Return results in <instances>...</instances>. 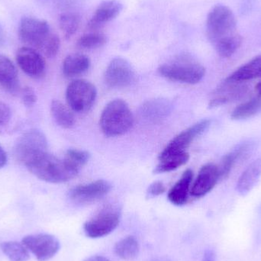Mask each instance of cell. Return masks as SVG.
Returning <instances> with one entry per match:
<instances>
[{
    "label": "cell",
    "mask_w": 261,
    "mask_h": 261,
    "mask_svg": "<svg viewBox=\"0 0 261 261\" xmlns=\"http://www.w3.org/2000/svg\"><path fill=\"white\" fill-rule=\"evenodd\" d=\"M1 249L10 261H27L29 250L23 244L16 242H6L1 244Z\"/></svg>",
    "instance_id": "obj_30"
},
{
    "label": "cell",
    "mask_w": 261,
    "mask_h": 261,
    "mask_svg": "<svg viewBox=\"0 0 261 261\" xmlns=\"http://www.w3.org/2000/svg\"><path fill=\"white\" fill-rule=\"evenodd\" d=\"M219 179L220 176L218 166L213 164H205L199 170L190 193L194 197H202L214 188Z\"/></svg>",
    "instance_id": "obj_16"
},
{
    "label": "cell",
    "mask_w": 261,
    "mask_h": 261,
    "mask_svg": "<svg viewBox=\"0 0 261 261\" xmlns=\"http://www.w3.org/2000/svg\"><path fill=\"white\" fill-rule=\"evenodd\" d=\"M114 251L122 260H133L139 254V244L133 236H128L116 243Z\"/></svg>",
    "instance_id": "obj_26"
},
{
    "label": "cell",
    "mask_w": 261,
    "mask_h": 261,
    "mask_svg": "<svg viewBox=\"0 0 261 261\" xmlns=\"http://www.w3.org/2000/svg\"><path fill=\"white\" fill-rule=\"evenodd\" d=\"M261 111V97L254 98L241 104L231 113V118L236 120L248 119Z\"/></svg>",
    "instance_id": "obj_29"
},
{
    "label": "cell",
    "mask_w": 261,
    "mask_h": 261,
    "mask_svg": "<svg viewBox=\"0 0 261 261\" xmlns=\"http://www.w3.org/2000/svg\"><path fill=\"white\" fill-rule=\"evenodd\" d=\"M120 219L121 211L119 207L107 205L84 224V232L87 237L91 239L108 236L119 226Z\"/></svg>",
    "instance_id": "obj_6"
},
{
    "label": "cell",
    "mask_w": 261,
    "mask_h": 261,
    "mask_svg": "<svg viewBox=\"0 0 261 261\" xmlns=\"http://www.w3.org/2000/svg\"><path fill=\"white\" fill-rule=\"evenodd\" d=\"M254 144L252 142H245L238 145L234 150L222 158L219 167L220 179L226 178L229 175L236 163L239 161L247 159L252 153Z\"/></svg>",
    "instance_id": "obj_18"
},
{
    "label": "cell",
    "mask_w": 261,
    "mask_h": 261,
    "mask_svg": "<svg viewBox=\"0 0 261 261\" xmlns=\"http://www.w3.org/2000/svg\"><path fill=\"white\" fill-rule=\"evenodd\" d=\"M255 90L257 93H258L259 96H261V81L256 85Z\"/></svg>",
    "instance_id": "obj_42"
},
{
    "label": "cell",
    "mask_w": 261,
    "mask_h": 261,
    "mask_svg": "<svg viewBox=\"0 0 261 261\" xmlns=\"http://www.w3.org/2000/svg\"><path fill=\"white\" fill-rule=\"evenodd\" d=\"M50 34V25L47 21L34 17H24L18 26L20 41L38 51Z\"/></svg>",
    "instance_id": "obj_8"
},
{
    "label": "cell",
    "mask_w": 261,
    "mask_h": 261,
    "mask_svg": "<svg viewBox=\"0 0 261 261\" xmlns=\"http://www.w3.org/2000/svg\"><path fill=\"white\" fill-rule=\"evenodd\" d=\"M50 113L54 120L61 128L68 129L74 126L75 117L73 113L59 100L52 101Z\"/></svg>",
    "instance_id": "obj_24"
},
{
    "label": "cell",
    "mask_w": 261,
    "mask_h": 261,
    "mask_svg": "<svg viewBox=\"0 0 261 261\" xmlns=\"http://www.w3.org/2000/svg\"><path fill=\"white\" fill-rule=\"evenodd\" d=\"M107 43V35L99 32L85 34L78 39L77 46L83 49L99 48Z\"/></svg>",
    "instance_id": "obj_32"
},
{
    "label": "cell",
    "mask_w": 261,
    "mask_h": 261,
    "mask_svg": "<svg viewBox=\"0 0 261 261\" xmlns=\"http://www.w3.org/2000/svg\"><path fill=\"white\" fill-rule=\"evenodd\" d=\"M15 59L20 69L30 77L39 79L45 73V60L35 49L27 46L20 47L17 50Z\"/></svg>",
    "instance_id": "obj_13"
},
{
    "label": "cell",
    "mask_w": 261,
    "mask_h": 261,
    "mask_svg": "<svg viewBox=\"0 0 261 261\" xmlns=\"http://www.w3.org/2000/svg\"><path fill=\"white\" fill-rule=\"evenodd\" d=\"M251 90L249 86L245 82H234L225 80L213 94L210 100V108L221 107L230 102H236L245 99L249 94Z\"/></svg>",
    "instance_id": "obj_12"
},
{
    "label": "cell",
    "mask_w": 261,
    "mask_h": 261,
    "mask_svg": "<svg viewBox=\"0 0 261 261\" xmlns=\"http://www.w3.org/2000/svg\"><path fill=\"white\" fill-rule=\"evenodd\" d=\"M111 189V184L108 181L99 179L74 187L70 190L69 196L76 203L90 204L105 197Z\"/></svg>",
    "instance_id": "obj_14"
},
{
    "label": "cell",
    "mask_w": 261,
    "mask_h": 261,
    "mask_svg": "<svg viewBox=\"0 0 261 261\" xmlns=\"http://www.w3.org/2000/svg\"><path fill=\"white\" fill-rule=\"evenodd\" d=\"M84 261H110L107 257H102V256H91V257H87L86 260Z\"/></svg>",
    "instance_id": "obj_40"
},
{
    "label": "cell",
    "mask_w": 261,
    "mask_h": 261,
    "mask_svg": "<svg viewBox=\"0 0 261 261\" xmlns=\"http://www.w3.org/2000/svg\"><path fill=\"white\" fill-rule=\"evenodd\" d=\"M41 2H46L47 1V0H41Z\"/></svg>",
    "instance_id": "obj_43"
},
{
    "label": "cell",
    "mask_w": 261,
    "mask_h": 261,
    "mask_svg": "<svg viewBox=\"0 0 261 261\" xmlns=\"http://www.w3.org/2000/svg\"><path fill=\"white\" fill-rule=\"evenodd\" d=\"M123 9V5L117 0H106L102 2L95 11L93 17L87 24L90 30L102 28L109 21L116 18Z\"/></svg>",
    "instance_id": "obj_17"
},
{
    "label": "cell",
    "mask_w": 261,
    "mask_h": 261,
    "mask_svg": "<svg viewBox=\"0 0 261 261\" xmlns=\"http://www.w3.org/2000/svg\"><path fill=\"white\" fill-rule=\"evenodd\" d=\"M189 159L190 154L187 151L158 158L159 162L153 172L155 173H164L173 171L187 164Z\"/></svg>",
    "instance_id": "obj_25"
},
{
    "label": "cell",
    "mask_w": 261,
    "mask_h": 261,
    "mask_svg": "<svg viewBox=\"0 0 261 261\" xmlns=\"http://www.w3.org/2000/svg\"><path fill=\"white\" fill-rule=\"evenodd\" d=\"M261 176V158L251 163L243 172L236 186L238 193L242 196L249 193Z\"/></svg>",
    "instance_id": "obj_21"
},
{
    "label": "cell",
    "mask_w": 261,
    "mask_h": 261,
    "mask_svg": "<svg viewBox=\"0 0 261 261\" xmlns=\"http://www.w3.org/2000/svg\"><path fill=\"white\" fill-rule=\"evenodd\" d=\"M135 80L133 67L127 60L122 58L112 60L104 74L106 84L111 88H125L132 85Z\"/></svg>",
    "instance_id": "obj_9"
},
{
    "label": "cell",
    "mask_w": 261,
    "mask_h": 261,
    "mask_svg": "<svg viewBox=\"0 0 261 261\" xmlns=\"http://www.w3.org/2000/svg\"><path fill=\"white\" fill-rule=\"evenodd\" d=\"M97 91L92 83L76 80L70 83L66 90V99L73 111L82 113L89 111L96 101Z\"/></svg>",
    "instance_id": "obj_7"
},
{
    "label": "cell",
    "mask_w": 261,
    "mask_h": 261,
    "mask_svg": "<svg viewBox=\"0 0 261 261\" xmlns=\"http://www.w3.org/2000/svg\"><path fill=\"white\" fill-rule=\"evenodd\" d=\"M26 167L37 178L50 184H63L78 174L64 159H59L47 152L32 161Z\"/></svg>",
    "instance_id": "obj_2"
},
{
    "label": "cell",
    "mask_w": 261,
    "mask_h": 261,
    "mask_svg": "<svg viewBox=\"0 0 261 261\" xmlns=\"http://www.w3.org/2000/svg\"><path fill=\"white\" fill-rule=\"evenodd\" d=\"M21 98L26 107H32L37 102V96L33 89L25 87L21 90Z\"/></svg>",
    "instance_id": "obj_34"
},
{
    "label": "cell",
    "mask_w": 261,
    "mask_h": 261,
    "mask_svg": "<svg viewBox=\"0 0 261 261\" xmlns=\"http://www.w3.org/2000/svg\"><path fill=\"white\" fill-rule=\"evenodd\" d=\"M0 86L11 93L19 91L18 70L8 57L0 54Z\"/></svg>",
    "instance_id": "obj_19"
},
{
    "label": "cell",
    "mask_w": 261,
    "mask_h": 261,
    "mask_svg": "<svg viewBox=\"0 0 261 261\" xmlns=\"http://www.w3.org/2000/svg\"><path fill=\"white\" fill-rule=\"evenodd\" d=\"M202 261H217L216 260V254L213 250H206L203 255Z\"/></svg>",
    "instance_id": "obj_38"
},
{
    "label": "cell",
    "mask_w": 261,
    "mask_h": 261,
    "mask_svg": "<svg viewBox=\"0 0 261 261\" xmlns=\"http://www.w3.org/2000/svg\"><path fill=\"white\" fill-rule=\"evenodd\" d=\"M11 118V110L9 106L0 101V125L9 123Z\"/></svg>",
    "instance_id": "obj_37"
},
{
    "label": "cell",
    "mask_w": 261,
    "mask_h": 261,
    "mask_svg": "<svg viewBox=\"0 0 261 261\" xmlns=\"http://www.w3.org/2000/svg\"><path fill=\"white\" fill-rule=\"evenodd\" d=\"M158 72L163 77L169 81L196 84L203 79L205 69L193 57L182 55L160 66Z\"/></svg>",
    "instance_id": "obj_1"
},
{
    "label": "cell",
    "mask_w": 261,
    "mask_h": 261,
    "mask_svg": "<svg viewBox=\"0 0 261 261\" xmlns=\"http://www.w3.org/2000/svg\"><path fill=\"white\" fill-rule=\"evenodd\" d=\"M90 156V153L85 150L70 149L66 152L64 160L73 170L79 173L80 170L88 163Z\"/></svg>",
    "instance_id": "obj_31"
},
{
    "label": "cell",
    "mask_w": 261,
    "mask_h": 261,
    "mask_svg": "<svg viewBox=\"0 0 261 261\" xmlns=\"http://www.w3.org/2000/svg\"><path fill=\"white\" fill-rule=\"evenodd\" d=\"M133 124L134 116L129 106L122 99H115L109 102L99 120L101 130L108 137L124 135L132 128Z\"/></svg>",
    "instance_id": "obj_3"
},
{
    "label": "cell",
    "mask_w": 261,
    "mask_h": 261,
    "mask_svg": "<svg viewBox=\"0 0 261 261\" xmlns=\"http://www.w3.org/2000/svg\"><path fill=\"white\" fill-rule=\"evenodd\" d=\"M22 244L38 261H47L56 255L60 242L56 237L48 234H31L23 239Z\"/></svg>",
    "instance_id": "obj_10"
},
{
    "label": "cell",
    "mask_w": 261,
    "mask_h": 261,
    "mask_svg": "<svg viewBox=\"0 0 261 261\" xmlns=\"http://www.w3.org/2000/svg\"><path fill=\"white\" fill-rule=\"evenodd\" d=\"M173 107V102L170 99L164 98L150 99L141 106L140 116L146 122L158 123L168 117Z\"/></svg>",
    "instance_id": "obj_15"
},
{
    "label": "cell",
    "mask_w": 261,
    "mask_h": 261,
    "mask_svg": "<svg viewBox=\"0 0 261 261\" xmlns=\"http://www.w3.org/2000/svg\"><path fill=\"white\" fill-rule=\"evenodd\" d=\"M193 179V173L191 170H187L180 179L172 187L168 193V199L173 205L180 206L187 203L189 193L191 190V184Z\"/></svg>",
    "instance_id": "obj_20"
},
{
    "label": "cell",
    "mask_w": 261,
    "mask_h": 261,
    "mask_svg": "<svg viewBox=\"0 0 261 261\" xmlns=\"http://www.w3.org/2000/svg\"><path fill=\"white\" fill-rule=\"evenodd\" d=\"M166 191V187L164 184L161 181H156L149 186L147 189V197H156L163 194Z\"/></svg>",
    "instance_id": "obj_36"
},
{
    "label": "cell",
    "mask_w": 261,
    "mask_h": 261,
    "mask_svg": "<svg viewBox=\"0 0 261 261\" xmlns=\"http://www.w3.org/2000/svg\"><path fill=\"white\" fill-rule=\"evenodd\" d=\"M257 78H261V55L238 69L226 80L234 82H246Z\"/></svg>",
    "instance_id": "obj_23"
},
{
    "label": "cell",
    "mask_w": 261,
    "mask_h": 261,
    "mask_svg": "<svg viewBox=\"0 0 261 261\" xmlns=\"http://www.w3.org/2000/svg\"><path fill=\"white\" fill-rule=\"evenodd\" d=\"M5 42V32L1 23H0V45Z\"/></svg>",
    "instance_id": "obj_41"
},
{
    "label": "cell",
    "mask_w": 261,
    "mask_h": 261,
    "mask_svg": "<svg viewBox=\"0 0 261 261\" xmlns=\"http://www.w3.org/2000/svg\"><path fill=\"white\" fill-rule=\"evenodd\" d=\"M47 140L41 130L32 129L21 135L15 143L14 156L17 161L27 167L29 164L47 153Z\"/></svg>",
    "instance_id": "obj_5"
},
{
    "label": "cell",
    "mask_w": 261,
    "mask_h": 261,
    "mask_svg": "<svg viewBox=\"0 0 261 261\" xmlns=\"http://www.w3.org/2000/svg\"><path fill=\"white\" fill-rule=\"evenodd\" d=\"M8 158L4 149L0 146V168H3L7 164Z\"/></svg>",
    "instance_id": "obj_39"
},
{
    "label": "cell",
    "mask_w": 261,
    "mask_h": 261,
    "mask_svg": "<svg viewBox=\"0 0 261 261\" xmlns=\"http://www.w3.org/2000/svg\"><path fill=\"white\" fill-rule=\"evenodd\" d=\"M237 21L232 10L224 5H216L206 19L207 37L213 44L237 33Z\"/></svg>",
    "instance_id": "obj_4"
},
{
    "label": "cell",
    "mask_w": 261,
    "mask_h": 261,
    "mask_svg": "<svg viewBox=\"0 0 261 261\" xmlns=\"http://www.w3.org/2000/svg\"><path fill=\"white\" fill-rule=\"evenodd\" d=\"M210 124L211 122L210 120L205 119L181 132L169 142L165 148L160 153L159 158L187 151L189 146L197 137L208 129Z\"/></svg>",
    "instance_id": "obj_11"
},
{
    "label": "cell",
    "mask_w": 261,
    "mask_h": 261,
    "mask_svg": "<svg viewBox=\"0 0 261 261\" xmlns=\"http://www.w3.org/2000/svg\"><path fill=\"white\" fill-rule=\"evenodd\" d=\"M80 0H55V6L62 12H75L74 9L79 5Z\"/></svg>",
    "instance_id": "obj_35"
},
{
    "label": "cell",
    "mask_w": 261,
    "mask_h": 261,
    "mask_svg": "<svg viewBox=\"0 0 261 261\" xmlns=\"http://www.w3.org/2000/svg\"><path fill=\"white\" fill-rule=\"evenodd\" d=\"M60 47H61V40L59 37L56 34L50 32L38 51L47 58H55L59 51Z\"/></svg>",
    "instance_id": "obj_33"
},
{
    "label": "cell",
    "mask_w": 261,
    "mask_h": 261,
    "mask_svg": "<svg viewBox=\"0 0 261 261\" xmlns=\"http://www.w3.org/2000/svg\"><path fill=\"white\" fill-rule=\"evenodd\" d=\"M243 38L236 33L228 38H223L213 44L219 56L228 58L232 56L242 45Z\"/></svg>",
    "instance_id": "obj_28"
},
{
    "label": "cell",
    "mask_w": 261,
    "mask_h": 261,
    "mask_svg": "<svg viewBox=\"0 0 261 261\" xmlns=\"http://www.w3.org/2000/svg\"><path fill=\"white\" fill-rule=\"evenodd\" d=\"M90 58L82 54H72L63 61L62 70L64 76L73 77L87 72L90 68Z\"/></svg>",
    "instance_id": "obj_22"
},
{
    "label": "cell",
    "mask_w": 261,
    "mask_h": 261,
    "mask_svg": "<svg viewBox=\"0 0 261 261\" xmlns=\"http://www.w3.org/2000/svg\"><path fill=\"white\" fill-rule=\"evenodd\" d=\"M58 24L67 39L77 32L81 24V16L76 12H62L58 18Z\"/></svg>",
    "instance_id": "obj_27"
}]
</instances>
